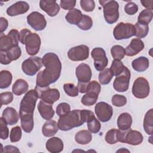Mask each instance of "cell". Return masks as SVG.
Masks as SVG:
<instances>
[{"label":"cell","instance_id":"21","mask_svg":"<svg viewBox=\"0 0 153 153\" xmlns=\"http://www.w3.org/2000/svg\"><path fill=\"white\" fill-rule=\"evenodd\" d=\"M1 117L7 125L13 126L18 122L20 117L14 108L12 107H7L3 111Z\"/></svg>","mask_w":153,"mask_h":153},{"label":"cell","instance_id":"26","mask_svg":"<svg viewBox=\"0 0 153 153\" xmlns=\"http://www.w3.org/2000/svg\"><path fill=\"white\" fill-rule=\"evenodd\" d=\"M149 63L148 58L145 57H139L131 62V66L134 70L137 72H144L149 67Z\"/></svg>","mask_w":153,"mask_h":153},{"label":"cell","instance_id":"37","mask_svg":"<svg viewBox=\"0 0 153 153\" xmlns=\"http://www.w3.org/2000/svg\"><path fill=\"white\" fill-rule=\"evenodd\" d=\"M125 67L126 66L123 65V62L121 60L114 59L109 69L113 75L117 76L123 72Z\"/></svg>","mask_w":153,"mask_h":153},{"label":"cell","instance_id":"42","mask_svg":"<svg viewBox=\"0 0 153 153\" xmlns=\"http://www.w3.org/2000/svg\"><path fill=\"white\" fill-rule=\"evenodd\" d=\"M63 90L65 93L70 97H76L78 96V88L74 84L66 83L63 85Z\"/></svg>","mask_w":153,"mask_h":153},{"label":"cell","instance_id":"49","mask_svg":"<svg viewBox=\"0 0 153 153\" xmlns=\"http://www.w3.org/2000/svg\"><path fill=\"white\" fill-rule=\"evenodd\" d=\"M124 11L128 15H133L137 12L138 7L135 3L130 2L126 4L124 7Z\"/></svg>","mask_w":153,"mask_h":153},{"label":"cell","instance_id":"24","mask_svg":"<svg viewBox=\"0 0 153 153\" xmlns=\"http://www.w3.org/2000/svg\"><path fill=\"white\" fill-rule=\"evenodd\" d=\"M59 129L58 123L53 120H49L43 125L42 133L45 137H51L56 134Z\"/></svg>","mask_w":153,"mask_h":153},{"label":"cell","instance_id":"43","mask_svg":"<svg viewBox=\"0 0 153 153\" xmlns=\"http://www.w3.org/2000/svg\"><path fill=\"white\" fill-rule=\"evenodd\" d=\"M127 103V99L123 95L115 94L112 97V103L117 107H121L124 106Z\"/></svg>","mask_w":153,"mask_h":153},{"label":"cell","instance_id":"8","mask_svg":"<svg viewBox=\"0 0 153 153\" xmlns=\"http://www.w3.org/2000/svg\"><path fill=\"white\" fill-rule=\"evenodd\" d=\"M42 59L39 57H30L24 60L22 64L23 72L27 75L33 76L42 67Z\"/></svg>","mask_w":153,"mask_h":153},{"label":"cell","instance_id":"58","mask_svg":"<svg viewBox=\"0 0 153 153\" xmlns=\"http://www.w3.org/2000/svg\"><path fill=\"white\" fill-rule=\"evenodd\" d=\"M130 152V151H128V150H127V149H124L123 148H122L121 149H119V150H118L117 151V152Z\"/></svg>","mask_w":153,"mask_h":153},{"label":"cell","instance_id":"15","mask_svg":"<svg viewBox=\"0 0 153 153\" xmlns=\"http://www.w3.org/2000/svg\"><path fill=\"white\" fill-rule=\"evenodd\" d=\"M27 23L35 30L40 31L44 29L47 26L45 17L38 11L32 12L27 16Z\"/></svg>","mask_w":153,"mask_h":153},{"label":"cell","instance_id":"22","mask_svg":"<svg viewBox=\"0 0 153 153\" xmlns=\"http://www.w3.org/2000/svg\"><path fill=\"white\" fill-rule=\"evenodd\" d=\"M143 139L142 133L137 130H133L131 128L128 130L125 137V142L131 145H140Z\"/></svg>","mask_w":153,"mask_h":153},{"label":"cell","instance_id":"56","mask_svg":"<svg viewBox=\"0 0 153 153\" xmlns=\"http://www.w3.org/2000/svg\"><path fill=\"white\" fill-rule=\"evenodd\" d=\"M3 152H20L19 149L13 145H7L4 147Z\"/></svg>","mask_w":153,"mask_h":153},{"label":"cell","instance_id":"54","mask_svg":"<svg viewBox=\"0 0 153 153\" xmlns=\"http://www.w3.org/2000/svg\"><path fill=\"white\" fill-rule=\"evenodd\" d=\"M30 32H31V31L27 29H23L22 30H20V32H19V41L22 44H24V41L25 39L26 36V35L29 33Z\"/></svg>","mask_w":153,"mask_h":153},{"label":"cell","instance_id":"32","mask_svg":"<svg viewBox=\"0 0 153 153\" xmlns=\"http://www.w3.org/2000/svg\"><path fill=\"white\" fill-rule=\"evenodd\" d=\"M99 94L92 91H88L82 96L81 99V103L85 106H92L94 105L97 100Z\"/></svg>","mask_w":153,"mask_h":153},{"label":"cell","instance_id":"40","mask_svg":"<svg viewBox=\"0 0 153 153\" xmlns=\"http://www.w3.org/2000/svg\"><path fill=\"white\" fill-rule=\"evenodd\" d=\"M22 129L19 126H16L13 127L11 130L10 134V139L11 142H19L22 137Z\"/></svg>","mask_w":153,"mask_h":153},{"label":"cell","instance_id":"6","mask_svg":"<svg viewBox=\"0 0 153 153\" xmlns=\"http://www.w3.org/2000/svg\"><path fill=\"white\" fill-rule=\"evenodd\" d=\"M135 29L133 25L129 23L120 22L114 27L113 35L115 39H128L134 36Z\"/></svg>","mask_w":153,"mask_h":153},{"label":"cell","instance_id":"18","mask_svg":"<svg viewBox=\"0 0 153 153\" xmlns=\"http://www.w3.org/2000/svg\"><path fill=\"white\" fill-rule=\"evenodd\" d=\"M29 9V5L25 1H18L7 10V14L9 16H16L26 13Z\"/></svg>","mask_w":153,"mask_h":153},{"label":"cell","instance_id":"36","mask_svg":"<svg viewBox=\"0 0 153 153\" xmlns=\"http://www.w3.org/2000/svg\"><path fill=\"white\" fill-rule=\"evenodd\" d=\"M111 53L112 57L115 60H121L126 55L124 48L119 45H115L112 46L111 49Z\"/></svg>","mask_w":153,"mask_h":153},{"label":"cell","instance_id":"50","mask_svg":"<svg viewBox=\"0 0 153 153\" xmlns=\"http://www.w3.org/2000/svg\"><path fill=\"white\" fill-rule=\"evenodd\" d=\"M76 5L75 0H61L60 2V7L65 10H71Z\"/></svg>","mask_w":153,"mask_h":153},{"label":"cell","instance_id":"9","mask_svg":"<svg viewBox=\"0 0 153 153\" xmlns=\"http://www.w3.org/2000/svg\"><path fill=\"white\" fill-rule=\"evenodd\" d=\"M41 43L40 36L37 33L32 32L28 33L24 41L27 53L30 56L36 54L39 51Z\"/></svg>","mask_w":153,"mask_h":153},{"label":"cell","instance_id":"29","mask_svg":"<svg viewBox=\"0 0 153 153\" xmlns=\"http://www.w3.org/2000/svg\"><path fill=\"white\" fill-rule=\"evenodd\" d=\"M75 140L79 144L86 145L91 141L92 134L89 130H80L76 133Z\"/></svg>","mask_w":153,"mask_h":153},{"label":"cell","instance_id":"4","mask_svg":"<svg viewBox=\"0 0 153 153\" xmlns=\"http://www.w3.org/2000/svg\"><path fill=\"white\" fill-rule=\"evenodd\" d=\"M103 7L104 18L106 22L111 25L117 22L119 18V5L116 1H99Z\"/></svg>","mask_w":153,"mask_h":153},{"label":"cell","instance_id":"17","mask_svg":"<svg viewBox=\"0 0 153 153\" xmlns=\"http://www.w3.org/2000/svg\"><path fill=\"white\" fill-rule=\"evenodd\" d=\"M39 7L50 17L56 16L60 11L59 5L56 1L41 0L39 1Z\"/></svg>","mask_w":153,"mask_h":153},{"label":"cell","instance_id":"5","mask_svg":"<svg viewBox=\"0 0 153 153\" xmlns=\"http://www.w3.org/2000/svg\"><path fill=\"white\" fill-rule=\"evenodd\" d=\"M19 33L16 29H11L7 34L0 35V51H7L11 48L19 46Z\"/></svg>","mask_w":153,"mask_h":153},{"label":"cell","instance_id":"38","mask_svg":"<svg viewBox=\"0 0 153 153\" xmlns=\"http://www.w3.org/2000/svg\"><path fill=\"white\" fill-rule=\"evenodd\" d=\"M77 26L81 30H88L91 29L93 26L92 19L87 15L82 14V19L77 24Z\"/></svg>","mask_w":153,"mask_h":153},{"label":"cell","instance_id":"2","mask_svg":"<svg viewBox=\"0 0 153 153\" xmlns=\"http://www.w3.org/2000/svg\"><path fill=\"white\" fill-rule=\"evenodd\" d=\"M38 98L36 91L32 89L25 94L20 102L19 117L21 126L26 133H30L33 128V112Z\"/></svg>","mask_w":153,"mask_h":153},{"label":"cell","instance_id":"39","mask_svg":"<svg viewBox=\"0 0 153 153\" xmlns=\"http://www.w3.org/2000/svg\"><path fill=\"white\" fill-rule=\"evenodd\" d=\"M118 130L115 128H112L108 130L105 135V139L106 142L111 145L115 144L118 142L117 137Z\"/></svg>","mask_w":153,"mask_h":153},{"label":"cell","instance_id":"20","mask_svg":"<svg viewBox=\"0 0 153 153\" xmlns=\"http://www.w3.org/2000/svg\"><path fill=\"white\" fill-rule=\"evenodd\" d=\"M38 110L41 117L45 120H51L54 115V111L53 108L52 104L48 103L42 100H41L38 105Z\"/></svg>","mask_w":153,"mask_h":153},{"label":"cell","instance_id":"19","mask_svg":"<svg viewBox=\"0 0 153 153\" xmlns=\"http://www.w3.org/2000/svg\"><path fill=\"white\" fill-rule=\"evenodd\" d=\"M144 43L141 39L133 38L131 40L130 44L125 49L126 55L130 57L136 56L144 48Z\"/></svg>","mask_w":153,"mask_h":153},{"label":"cell","instance_id":"57","mask_svg":"<svg viewBox=\"0 0 153 153\" xmlns=\"http://www.w3.org/2000/svg\"><path fill=\"white\" fill-rule=\"evenodd\" d=\"M142 5L145 7L146 9L149 10H152V4L153 0H142L140 1Z\"/></svg>","mask_w":153,"mask_h":153},{"label":"cell","instance_id":"13","mask_svg":"<svg viewBox=\"0 0 153 153\" xmlns=\"http://www.w3.org/2000/svg\"><path fill=\"white\" fill-rule=\"evenodd\" d=\"M94 111L98 119L105 123L111 120L113 114L112 107L104 102H100L95 105Z\"/></svg>","mask_w":153,"mask_h":153},{"label":"cell","instance_id":"7","mask_svg":"<svg viewBox=\"0 0 153 153\" xmlns=\"http://www.w3.org/2000/svg\"><path fill=\"white\" fill-rule=\"evenodd\" d=\"M150 88L148 81L143 77L135 79L133 84L131 92L134 97L138 99H145L149 94Z\"/></svg>","mask_w":153,"mask_h":153},{"label":"cell","instance_id":"30","mask_svg":"<svg viewBox=\"0 0 153 153\" xmlns=\"http://www.w3.org/2000/svg\"><path fill=\"white\" fill-rule=\"evenodd\" d=\"M143 126L145 132L149 135H152L153 133V109H151L146 112Z\"/></svg>","mask_w":153,"mask_h":153},{"label":"cell","instance_id":"31","mask_svg":"<svg viewBox=\"0 0 153 153\" xmlns=\"http://www.w3.org/2000/svg\"><path fill=\"white\" fill-rule=\"evenodd\" d=\"M12 74L11 72L7 70H3L0 72V88H7L11 84L12 82Z\"/></svg>","mask_w":153,"mask_h":153},{"label":"cell","instance_id":"12","mask_svg":"<svg viewBox=\"0 0 153 153\" xmlns=\"http://www.w3.org/2000/svg\"><path fill=\"white\" fill-rule=\"evenodd\" d=\"M92 58L94 60V66L98 71H102L108 65V60L105 51L101 47H96L93 49L91 53Z\"/></svg>","mask_w":153,"mask_h":153},{"label":"cell","instance_id":"10","mask_svg":"<svg viewBox=\"0 0 153 153\" xmlns=\"http://www.w3.org/2000/svg\"><path fill=\"white\" fill-rule=\"evenodd\" d=\"M35 90L38 93V98L48 103L53 104L60 98L59 91L56 88H50V87L46 88L35 87Z\"/></svg>","mask_w":153,"mask_h":153},{"label":"cell","instance_id":"28","mask_svg":"<svg viewBox=\"0 0 153 153\" xmlns=\"http://www.w3.org/2000/svg\"><path fill=\"white\" fill-rule=\"evenodd\" d=\"M82 17L81 11L76 8L70 10L65 16L66 20L71 25H76L80 22Z\"/></svg>","mask_w":153,"mask_h":153},{"label":"cell","instance_id":"48","mask_svg":"<svg viewBox=\"0 0 153 153\" xmlns=\"http://www.w3.org/2000/svg\"><path fill=\"white\" fill-rule=\"evenodd\" d=\"M1 106L5 105H8L13 100V94L11 92L7 91L3 92L0 94Z\"/></svg>","mask_w":153,"mask_h":153},{"label":"cell","instance_id":"34","mask_svg":"<svg viewBox=\"0 0 153 153\" xmlns=\"http://www.w3.org/2000/svg\"><path fill=\"white\" fill-rule=\"evenodd\" d=\"M113 76L114 75L109 68H105L102 71H100L99 74V81L101 84L106 85L110 82Z\"/></svg>","mask_w":153,"mask_h":153},{"label":"cell","instance_id":"41","mask_svg":"<svg viewBox=\"0 0 153 153\" xmlns=\"http://www.w3.org/2000/svg\"><path fill=\"white\" fill-rule=\"evenodd\" d=\"M6 53L9 59L12 62L13 60H17L21 56L22 51L19 46H16L6 51Z\"/></svg>","mask_w":153,"mask_h":153},{"label":"cell","instance_id":"47","mask_svg":"<svg viewBox=\"0 0 153 153\" xmlns=\"http://www.w3.org/2000/svg\"><path fill=\"white\" fill-rule=\"evenodd\" d=\"M7 124L5 122L2 117L0 118V128H1V139L5 140L9 135V130L7 127Z\"/></svg>","mask_w":153,"mask_h":153},{"label":"cell","instance_id":"53","mask_svg":"<svg viewBox=\"0 0 153 153\" xmlns=\"http://www.w3.org/2000/svg\"><path fill=\"white\" fill-rule=\"evenodd\" d=\"M88 82H81L78 81L77 84V88L78 90V92L81 93H85L87 91V87Z\"/></svg>","mask_w":153,"mask_h":153},{"label":"cell","instance_id":"1","mask_svg":"<svg viewBox=\"0 0 153 153\" xmlns=\"http://www.w3.org/2000/svg\"><path fill=\"white\" fill-rule=\"evenodd\" d=\"M43 65L45 69L38 72L36 79V87L46 88L51 84L54 83L60 77L62 71V63L54 53H46L42 57Z\"/></svg>","mask_w":153,"mask_h":153},{"label":"cell","instance_id":"44","mask_svg":"<svg viewBox=\"0 0 153 153\" xmlns=\"http://www.w3.org/2000/svg\"><path fill=\"white\" fill-rule=\"evenodd\" d=\"M87 127L88 130L93 133H97L100 131L101 124L100 122L96 118V117L87 123Z\"/></svg>","mask_w":153,"mask_h":153},{"label":"cell","instance_id":"46","mask_svg":"<svg viewBox=\"0 0 153 153\" xmlns=\"http://www.w3.org/2000/svg\"><path fill=\"white\" fill-rule=\"evenodd\" d=\"M80 5L81 8L87 12L93 11L95 8V3L93 0H81Z\"/></svg>","mask_w":153,"mask_h":153},{"label":"cell","instance_id":"3","mask_svg":"<svg viewBox=\"0 0 153 153\" xmlns=\"http://www.w3.org/2000/svg\"><path fill=\"white\" fill-rule=\"evenodd\" d=\"M81 110L74 109L68 114L60 116L58 120L59 128L62 131H68L78 127L84 123Z\"/></svg>","mask_w":153,"mask_h":153},{"label":"cell","instance_id":"51","mask_svg":"<svg viewBox=\"0 0 153 153\" xmlns=\"http://www.w3.org/2000/svg\"><path fill=\"white\" fill-rule=\"evenodd\" d=\"M81 113L85 123H88L95 118L94 113L91 111L87 109H82L81 110Z\"/></svg>","mask_w":153,"mask_h":153},{"label":"cell","instance_id":"55","mask_svg":"<svg viewBox=\"0 0 153 153\" xmlns=\"http://www.w3.org/2000/svg\"><path fill=\"white\" fill-rule=\"evenodd\" d=\"M8 26V22L7 20L4 17H1L0 18V33H2L3 32L7 29Z\"/></svg>","mask_w":153,"mask_h":153},{"label":"cell","instance_id":"27","mask_svg":"<svg viewBox=\"0 0 153 153\" xmlns=\"http://www.w3.org/2000/svg\"><path fill=\"white\" fill-rule=\"evenodd\" d=\"M28 88V84L25 79H18L13 85L12 91L15 95L20 96L26 93Z\"/></svg>","mask_w":153,"mask_h":153},{"label":"cell","instance_id":"25","mask_svg":"<svg viewBox=\"0 0 153 153\" xmlns=\"http://www.w3.org/2000/svg\"><path fill=\"white\" fill-rule=\"evenodd\" d=\"M132 124V117L127 112L121 114L117 119V126L121 130H127L130 128Z\"/></svg>","mask_w":153,"mask_h":153},{"label":"cell","instance_id":"52","mask_svg":"<svg viewBox=\"0 0 153 153\" xmlns=\"http://www.w3.org/2000/svg\"><path fill=\"white\" fill-rule=\"evenodd\" d=\"M0 62L2 65H8L11 62L8 57L6 51H0Z\"/></svg>","mask_w":153,"mask_h":153},{"label":"cell","instance_id":"11","mask_svg":"<svg viewBox=\"0 0 153 153\" xmlns=\"http://www.w3.org/2000/svg\"><path fill=\"white\" fill-rule=\"evenodd\" d=\"M130 71L126 66L124 71L119 75L117 76L113 82V87L118 92L126 91L129 86L130 79Z\"/></svg>","mask_w":153,"mask_h":153},{"label":"cell","instance_id":"45","mask_svg":"<svg viewBox=\"0 0 153 153\" xmlns=\"http://www.w3.org/2000/svg\"><path fill=\"white\" fill-rule=\"evenodd\" d=\"M70 111L71 106L68 103L66 102L60 103L56 107V113L59 117L65 115Z\"/></svg>","mask_w":153,"mask_h":153},{"label":"cell","instance_id":"23","mask_svg":"<svg viewBox=\"0 0 153 153\" xmlns=\"http://www.w3.org/2000/svg\"><path fill=\"white\" fill-rule=\"evenodd\" d=\"M45 147L50 152L59 153L63 149V142L59 137H53L47 141Z\"/></svg>","mask_w":153,"mask_h":153},{"label":"cell","instance_id":"14","mask_svg":"<svg viewBox=\"0 0 153 153\" xmlns=\"http://www.w3.org/2000/svg\"><path fill=\"white\" fill-rule=\"evenodd\" d=\"M68 56L72 61L85 60L89 56V48L86 45L74 47L69 50Z\"/></svg>","mask_w":153,"mask_h":153},{"label":"cell","instance_id":"33","mask_svg":"<svg viewBox=\"0 0 153 153\" xmlns=\"http://www.w3.org/2000/svg\"><path fill=\"white\" fill-rule=\"evenodd\" d=\"M153 17V13L152 10L148 9L143 10L142 11L137 18V22L143 24L148 25V24L151 22Z\"/></svg>","mask_w":153,"mask_h":153},{"label":"cell","instance_id":"16","mask_svg":"<svg viewBox=\"0 0 153 153\" xmlns=\"http://www.w3.org/2000/svg\"><path fill=\"white\" fill-rule=\"evenodd\" d=\"M75 75L78 81L81 82H90L92 76L90 66L84 63L79 64L76 68Z\"/></svg>","mask_w":153,"mask_h":153},{"label":"cell","instance_id":"35","mask_svg":"<svg viewBox=\"0 0 153 153\" xmlns=\"http://www.w3.org/2000/svg\"><path fill=\"white\" fill-rule=\"evenodd\" d=\"M134 26L135 29L134 36L139 38V39L145 38L148 35L149 32L148 25L140 24L137 22Z\"/></svg>","mask_w":153,"mask_h":153}]
</instances>
